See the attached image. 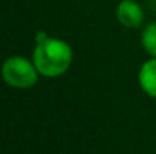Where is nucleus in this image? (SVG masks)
Wrapping results in <instances>:
<instances>
[{"mask_svg":"<svg viewBox=\"0 0 156 154\" xmlns=\"http://www.w3.org/2000/svg\"><path fill=\"white\" fill-rule=\"evenodd\" d=\"M37 46L34 50V63L38 73L44 77H59L71 65V47L58 38H50L46 32H38L35 36Z\"/></svg>","mask_w":156,"mask_h":154,"instance_id":"nucleus-1","label":"nucleus"},{"mask_svg":"<svg viewBox=\"0 0 156 154\" xmlns=\"http://www.w3.org/2000/svg\"><path fill=\"white\" fill-rule=\"evenodd\" d=\"M38 70L23 56H11L2 65V77L11 88L27 89L38 82Z\"/></svg>","mask_w":156,"mask_h":154,"instance_id":"nucleus-2","label":"nucleus"},{"mask_svg":"<svg viewBox=\"0 0 156 154\" xmlns=\"http://www.w3.org/2000/svg\"><path fill=\"white\" fill-rule=\"evenodd\" d=\"M118 21L130 29L140 27L144 21V11L135 0H121L117 6Z\"/></svg>","mask_w":156,"mask_h":154,"instance_id":"nucleus-3","label":"nucleus"},{"mask_svg":"<svg viewBox=\"0 0 156 154\" xmlns=\"http://www.w3.org/2000/svg\"><path fill=\"white\" fill-rule=\"evenodd\" d=\"M138 82L149 97L156 98V57L143 63L138 73Z\"/></svg>","mask_w":156,"mask_h":154,"instance_id":"nucleus-4","label":"nucleus"},{"mask_svg":"<svg viewBox=\"0 0 156 154\" xmlns=\"http://www.w3.org/2000/svg\"><path fill=\"white\" fill-rule=\"evenodd\" d=\"M141 44L144 47V50L147 51L149 54H152L153 57H156V21L150 23L141 36Z\"/></svg>","mask_w":156,"mask_h":154,"instance_id":"nucleus-5","label":"nucleus"}]
</instances>
